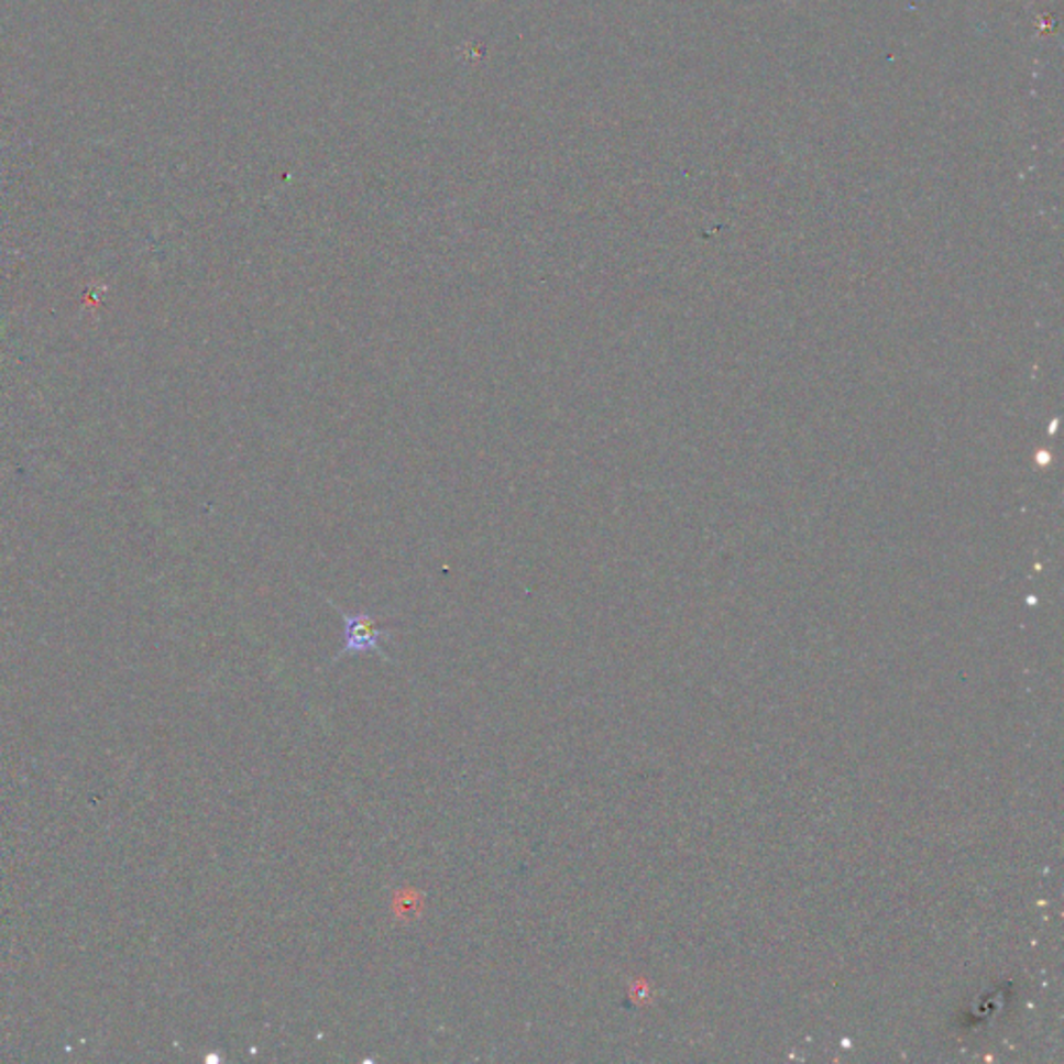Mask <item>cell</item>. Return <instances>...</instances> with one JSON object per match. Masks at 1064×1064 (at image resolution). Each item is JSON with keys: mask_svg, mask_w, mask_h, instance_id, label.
Returning a JSON list of instances; mask_svg holds the SVG:
<instances>
[{"mask_svg": "<svg viewBox=\"0 0 1064 1064\" xmlns=\"http://www.w3.org/2000/svg\"><path fill=\"white\" fill-rule=\"evenodd\" d=\"M318 595L336 610L341 617V622H343L345 640H343V647L333 657V663H337L345 655L360 654H376L379 657H383L385 661H392V657L381 649V640L392 636V628H381L379 622L371 614H364V612L350 614L341 605H337L333 599L325 597L322 593H318Z\"/></svg>", "mask_w": 1064, "mask_h": 1064, "instance_id": "6da1fadb", "label": "cell"}]
</instances>
